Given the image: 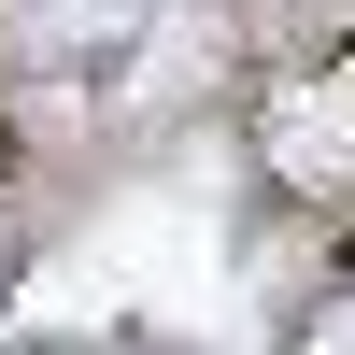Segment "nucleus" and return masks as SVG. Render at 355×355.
<instances>
[{
  "mask_svg": "<svg viewBox=\"0 0 355 355\" xmlns=\"http://www.w3.org/2000/svg\"><path fill=\"white\" fill-rule=\"evenodd\" d=\"M142 15H157V0H15V43L43 57V71H100V57L142 43Z\"/></svg>",
  "mask_w": 355,
  "mask_h": 355,
  "instance_id": "f03ea898",
  "label": "nucleus"
},
{
  "mask_svg": "<svg viewBox=\"0 0 355 355\" xmlns=\"http://www.w3.org/2000/svg\"><path fill=\"white\" fill-rule=\"evenodd\" d=\"M299 355H355V284H341V299H313V327H299Z\"/></svg>",
  "mask_w": 355,
  "mask_h": 355,
  "instance_id": "7ed1b4c3",
  "label": "nucleus"
},
{
  "mask_svg": "<svg viewBox=\"0 0 355 355\" xmlns=\"http://www.w3.org/2000/svg\"><path fill=\"white\" fill-rule=\"evenodd\" d=\"M256 171L284 199H355V57H313L256 100Z\"/></svg>",
  "mask_w": 355,
  "mask_h": 355,
  "instance_id": "f257e3e1",
  "label": "nucleus"
}]
</instances>
